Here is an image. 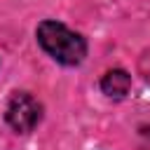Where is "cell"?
Here are the masks:
<instances>
[{
  "label": "cell",
  "instance_id": "cell-2",
  "mask_svg": "<svg viewBox=\"0 0 150 150\" xmlns=\"http://www.w3.org/2000/svg\"><path fill=\"white\" fill-rule=\"evenodd\" d=\"M5 117H7V124L14 131L28 134V131H33L38 127V122L42 117V105L28 91H14L9 96V101H7Z\"/></svg>",
  "mask_w": 150,
  "mask_h": 150
},
{
  "label": "cell",
  "instance_id": "cell-3",
  "mask_svg": "<svg viewBox=\"0 0 150 150\" xmlns=\"http://www.w3.org/2000/svg\"><path fill=\"white\" fill-rule=\"evenodd\" d=\"M101 89L105 96L110 98H124L131 89V75L122 68H115V70H108L101 80Z\"/></svg>",
  "mask_w": 150,
  "mask_h": 150
},
{
  "label": "cell",
  "instance_id": "cell-4",
  "mask_svg": "<svg viewBox=\"0 0 150 150\" xmlns=\"http://www.w3.org/2000/svg\"><path fill=\"white\" fill-rule=\"evenodd\" d=\"M141 73H143V80L150 82V52H145L141 59Z\"/></svg>",
  "mask_w": 150,
  "mask_h": 150
},
{
  "label": "cell",
  "instance_id": "cell-1",
  "mask_svg": "<svg viewBox=\"0 0 150 150\" xmlns=\"http://www.w3.org/2000/svg\"><path fill=\"white\" fill-rule=\"evenodd\" d=\"M35 35H38L40 47L54 61H59L63 66H77L87 56V42H84V38L80 33H73L61 21H52V19L40 21Z\"/></svg>",
  "mask_w": 150,
  "mask_h": 150
}]
</instances>
